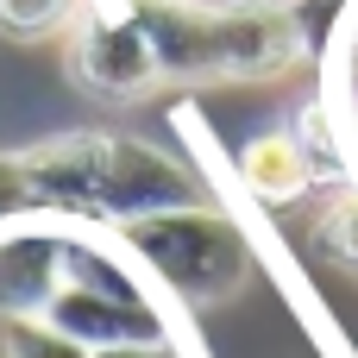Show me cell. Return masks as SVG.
Masks as SVG:
<instances>
[{"label": "cell", "instance_id": "7a4b0ae2", "mask_svg": "<svg viewBox=\"0 0 358 358\" xmlns=\"http://www.w3.org/2000/svg\"><path fill=\"white\" fill-rule=\"evenodd\" d=\"M164 88H252L283 82L315 57L296 0H138Z\"/></svg>", "mask_w": 358, "mask_h": 358}, {"label": "cell", "instance_id": "277c9868", "mask_svg": "<svg viewBox=\"0 0 358 358\" xmlns=\"http://www.w3.org/2000/svg\"><path fill=\"white\" fill-rule=\"evenodd\" d=\"M69 76H76L82 94L113 101V107H132V101L164 88V69H157L138 0H82L76 6V19H69Z\"/></svg>", "mask_w": 358, "mask_h": 358}, {"label": "cell", "instance_id": "6da1fadb", "mask_svg": "<svg viewBox=\"0 0 358 358\" xmlns=\"http://www.w3.org/2000/svg\"><path fill=\"white\" fill-rule=\"evenodd\" d=\"M208 201L201 176L151 138L132 132H57L0 151V227L69 220V227H132L145 214Z\"/></svg>", "mask_w": 358, "mask_h": 358}, {"label": "cell", "instance_id": "30bf717a", "mask_svg": "<svg viewBox=\"0 0 358 358\" xmlns=\"http://www.w3.org/2000/svg\"><path fill=\"white\" fill-rule=\"evenodd\" d=\"M88 358H195V346L182 334H170V340H138V346H101Z\"/></svg>", "mask_w": 358, "mask_h": 358}, {"label": "cell", "instance_id": "9c48e42d", "mask_svg": "<svg viewBox=\"0 0 358 358\" xmlns=\"http://www.w3.org/2000/svg\"><path fill=\"white\" fill-rule=\"evenodd\" d=\"M0 358H88V346L44 321H0Z\"/></svg>", "mask_w": 358, "mask_h": 358}, {"label": "cell", "instance_id": "8fae6325", "mask_svg": "<svg viewBox=\"0 0 358 358\" xmlns=\"http://www.w3.org/2000/svg\"><path fill=\"white\" fill-rule=\"evenodd\" d=\"M327 94H340V88H327ZM346 101H358V94H346Z\"/></svg>", "mask_w": 358, "mask_h": 358}, {"label": "cell", "instance_id": "8992f818", "mask_svg": "<svg viewBox=\"0 0 358 358\" xmlns=\"http://www.w3.org/2000/svg\"><path fill=\"white\" fill-rule=\"evenodd\" d=\"M233 176H239V189H245L258 208H296V201H308V195L327 182L321 164L308 157V145L296 138V126L252 132V138L233 151Z\"/></svg>", "mask_w": 358, "mask_h": 358}, {"label": "cell", "instance_id": "3957f363", "mask_svg": "<svg viewBox=\"0 0 358 358\" xmlns=\"http://www.w3.org/2000/svg\"><path fill=\"white\" fill-rule=\"evenodd\" d=\"M113 239L138 258V271L176 302V308H214L233 302L252 277V239L233 214H220L214 201L195 208H170V214H145L132 227H113Z\"/></svg>", "mask_w": 358, "mask_h": 358}, {"label": "cell", "instance_id": "52a82bcc", "mask_svg": "<svg viewBox=\"0 0 358 358\" xmlns=\"http://www.w3.org/2000/svg\"><path fill=\"white\" fill-rule=\"evenodd\" d=\"M308 239H315V252L334 258L340 271H358V176H334V182L315 189Z\"/></svg>", "mask_w": 358, "mask_h": 358}, {"label": "cell", "instance_id": "5b68a950", "mask_svg": "<svg viewBox=\"0 0 358 358\" xmlns=\"http://www.w3.org/2000/svg\"><path fill=\"white\" fill-rule=\"evenodd\" d=\"M69 220H19L0 227V321H38L63 289Z\"/></svg>", "mask_w": 358, "mask_h": 358}, {"label": "cell", "instance_id": "ba28073f", "mask_svg": "<svg viewBox=\"0 0 358 358\" xmlns=\"http://www.w3.org/2000/svg\"><path fill=\"white\" fill-rule=\"evenodd\" d=\"M82 0H0V31L6 38H50V31H69Z\"/></svg>", "mask_w": 358, "mask_h": 358}]
</instances>
